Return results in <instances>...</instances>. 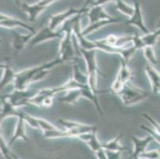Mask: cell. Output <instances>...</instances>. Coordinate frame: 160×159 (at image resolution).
I'll use <instances>...</instances> for the list:
<instances>
[{"instance_id": "1", "label": "cell", "mask_w": 160, "mask_h": 159, "mask_svg": "<svg viewBox=\"0 0 160 159\" xmlns=\"http://www.w3.org/2000/svg\"><path fill=\"white\" fill-rule=\"evenodd\" d=\"M74 16L65 21L61 29L65 32L63 37L61 39L59 46V58L63 62L74 61L76 58L75 43L72 38V23L74 21Z\"/></svg>"}, {"instance_id": "2", "label": "cell", "mask_w": 160, "mask_h": 159, "mask_svg": "<svg viewBox=\"0 0 160 159\" xmlns=\"http://www.w3.org/2000/svg\"><path fill=\"white\" fill-rule=\"evenodd\" d=\"M80 53L83 58L85 59V63H86L87 68V75L88 77V85L90 88L92 90L94 93L98 95L101 92V91H99L97 88V75H100L101 77H106L107 76L103 73L97 66V49H91V50H86V49H81L79 46Z\"/></svg>"}, {"instance_id": "3", "label": "cell", "mask_w": 160, "mask_h": 159, "mask_svg": "<svg viewBox=\"0 0 160 159\" xmlns=\"http://www.w3.org/2000/svg\"><path fill=\"white\" fill-rule=\"evenodd\" d=\"M63 63V61L60 59H55L53 61L48 62V63L42 64V65H38V66L33 67V68H29V69L24 70L22 72H19L18 74L15 76V86L16 88L18 90L26 89L27 86L32 83V80L34 77V76L42 70L48 69L49 70L50 68H53L54 66Z\"/></svg>"}, {"instance_id": "4", "label": "cell", "mask_w": 160, "mask_h": 159, "mask_svg": "<svg viewBox=\"0 0 160 159\" xmlns=\"http://www.w3.org/2000/svg\"><path fill=\"white\" fill-rule=\"evenodd\" d=\"M117 96H120L122 103L125 106H132L146 100L149 96V93L147 91L132 85V83L129 82L123 86Z\"/></svg>"}, {"instance_id": "5", "label": "cell", "mask_w": 160, "mask_h": 159, "mask_svg": "<svg viewBox=\"0 0 160 159\" xmlns=\"http://www.w3.org/2000/svg\"><path fill=\"white\" fill-rule=\"evenodd\" d=\"M132 79H133V72L131 68L128 66L127 62H125L121 58L120 69L109 91L113 94L117 95L121 91L123 86L128 83L131 82Z\"/></svg>"}, {"instance_id": "6", "label": "cell", "mask_w": 160, "mask_h": 159, "mask_svg": "<svg viewBox=\"0 0 160 159\" xmlns=\"http://www.w3.org/2000/svg\"><path fill=\"white\" fill-rule=\"evenodd\" d=\"M65 32L62 31V30H53L49 28V26L43 27L40 31L36 33L33 35V37L30 39V42L28 43L29 47H33V46H38V44L42 43V42H46V41L51 40V39H62L64 36Z\"/></svg>"}, {"instance_id": "7", "label": "cell", "mask_w": 160, "mask_h": 159, "mask_svg": "<svg viewBox=\"0 0 160 159\" xmlns=\"http://www.w3.org/2000/svg\"><path fill=\"white\" fill-rule=\"evenodd\" d=\"M132 1H133V6L135 7V11H134L133 14L129 17V19L126 21L125 24L129 25V26H136L144 34L150 33L148 27H147L144 23L140 2L139 0H132Z\"/></svg>"}, {"instance_id": "8", "label": "cell", "mask_w": 160, "mask_h": 159, "mask_svg": "<svg viewBox=\"0 0 160 159\" xmlns=\"http://www.w3.org/2000/svg\"><path fill=\"white\" fill-rule=\"evenodd\" d=\"M62 127H65V129L72 131L74 133L77 135V138L80 135L87 132H92V131H97V127L93 125H87L81 123V122H75V121H70L68 119H60L58 120Z\"/></svg>"}, {"instance_id": "9", "label": "cell", "mask_w": 160, "mask_h": 159, "mask_svg": "<svg viewBox=\"0 0 160 159\" xmlns=\"http://www.w3.org/2000/svg\"><path fill=\"white\" fill-rule=\"evenodd\" d=\"M153 140L154 139L151 135H149V136L143 138H139L135 135H132V141L133 142L134 149L133 152L130 156V158H139V156L147 151V147H148V144Z\"/></svg>"}, {"instance_id": "10", "label": "cell", "mask_w": 160, "mask_h": 159, "mask_svg": "<svg viewBox=\"0 0 160 159\" xmlns=\"http://www.w3.org/2000/svg\"><path fill=\"white\" fill-rule=\"evenodd\" d=\"M78 138L86 143L88 146V147L91 149L92 151H93L94 154L103 149L102 143H100L99 142L98 138H97V131L81 134L78 137Z\"/></svg>"}, {"instance_id": "11", "label": "cell", "mask_w": 160, "mask_h": 159, "mask_svg": "<svg viewBox=\"0 0 160 159\" xmlns=\"http://www.w3.org/2000/svg\"><path fill=\"white\" fill-rule=\"evenodd\" d=\"M86 14L88 17L89 23L97 22L101 21V20L112 19L113 17L106 12L104 6L100 5L92 6Z\"/></svg>"}, {"instance_id": "12", "label": "cell", "mask_w": 160, "mask_h": 159, "mask_svg": "<svg viewBox=\"0 0 160 159\" xmlns=\"http://www.w3.org/2000/svg\"><path fill=\"white\" fill-rule=\"evenodd\" d=\"M85 88V87H82V88H74V89L68 90L66 92V95L58 98V100L60 102L68 103V104H75L81 97H84V89Z\"/></svg>"}, {"instance_id": "13", "label": "cell", "mask_w": 160, "mask_h": 159, "mask_svg": "<svg viewBox=\"0 0 160 159\" xmlns=\"http://www.w3.org/2000/svg\"><path fill=\"white\" fill-rule=\"evenodd\" d=\"M122 21H123L122 18H115V17H112V19L101 20V21L97 22L89 23L88 26H86L84 30H81V34L83 36H86V35L89 34V33H92V32L96 31V30H100L103 26H105L108 24H112V23L120 22Z\"/></svg>"}, {"instance_id": "14", "label": "cell", "mask_w": 160, "mask_h": 159, "mask_svg": "<svg viewBox=\"0 0 160 159\" xmlns=\"http://www.w3.org/2000/svg\"><path fill=\"white\" fill-rule=\"evenodd\" d=\"M145 72L151 82L152 92L158 93L160 90V73L150 65L145 67Z\"/></svg>"}, {"instance_id": "15", "label": "cell", "mask_w": 160, "mask_h": 159, "mask_svg": "<svg viewBox=\"0 0 160 159\" xmlns=\"http://www.w3.org/2000/svg\"><path fill=\"white\" fill-rule=\"evenodd\" d=\"M43 136L45 138H76L77 135L72 131L66 130L62 131L60 129L53 130V131H43Z\"/></svg>"}, {"instance_id": "16", "label": "cell", "mask_w": 160, "mask_h": 159, "mask_svg": "<svg viewBox=\"0 0 160 159\" xmlns=\"http://www.w3.org/2000/svg\"><path fill=\"white\" fill-rule=\"evenodd\" d=\"M123 134L120 133L116 137H115L113 139L108 141V142L102 143V147L105 150V151H123L127 150V147H125L124 146L121 145L120 143V141L121 139Z\"/></svg>"}, {"instance_id": "17", "label": "cell", "mask_w": 160, "mask_h": 159, "mask_svg": "<svg viewBox=\"0 0 160 159\" xmlns=\"http://www.w3.org/2000/svg\"><path fill=\"white\" fill-rule=\"evenodd\" d=\"M36 33H30L28 35H22L18 33H15L14 34V48L18 50H22L26 47V46H28V43L30 42V39L33 37V36Z\"/></svg>"}, {"instance_id": "18", "label": "cell", "mask_w": 160, "mask_h": 159, "mask_svg": "<svg viewBox=\"0 0 160 159\" xmlns=\"http://www.w3.org/2000/svg\"><path fill=\"white\" fill-rule=\"evenodd\" d=\"M20 113H21V112H20ZM25 122H26V121L24 120V119L19 115V116H18V123H17V127H16L15 135L13 137L12 139L11 140L10 145L12 144V142H14V141H15L16 139H18V138H22V139H23L24 141H26V142L28 141L27 135H26V132H25Z\"/></svg>"}, {"instance_id": "19", "label": "cell", "mask_w": 160, "mask_h": 159, "mask_svg": "<svg viewBox=\"0 0 160 159\" xmlns=\"http://www.w3.org/2000/svg\"><path fill=\"white\" fill-rule=\"evenodd\" d=\"M72 78L76 82L82 85H88V77L87 73H84L78 64H74ZM89 86V85H88Z\"/></svg>"}, {"instance_id": "20", "label": "cell", "mask_w": 160, "mask_h": 159, "mask_svg": "<svg viewBox=\"0 0 160 159\" xmlns=\"http://www.w3.org/2000/svg\"><path fill=\"white\" fill-rule=\"evenodd\" d=\"M114 2L115 7L120 13L128 16V17H130L133 14L134 11H135L134 6L129 5L123 0H114Z\"/></svg>"}, {"instance_id": "21", "label": "cell", "mask_w": 160, "mask_h": 159, "mask_svg": "<svg viewBox=\"0 0 160 159\" xmlns=\"http://www.w3.org/2000/svg\"><path fill=\"white\" fill-rule=\"evenodd\" d=\"M160 36V29L158 28L154 32H150V33H146L143 36L141 37L142 42L144 43L145 46H155L158 41V37Z\"/></svg>"}, {"instance_id": "22", "label": "cell", "mask_w": 160, "mask_h": 159, "mask_svg": "<svg viewBox=\"0 0 160 159\" xmlns=\"http://www.w3.org/2000/svg\"><path fill=\"white\" fill-rule=\"evenodd\" d=\"M143 54H144L145 58L148 61L151 65H156L158 64V61L156 59V57L155 54V51H154L152 46H145L143 49Z\"/></svg>"}, {"instance_id": "23", "label": "cell", "mask_w": 160, "mask_h": 159, "mask_svg": "<svg viewBox=\"0 0 160 159\" xmlns=\"http://www.w3.org/2000/svg\"><path fill=\"white\" fill-rule=\"evenodd\" d=\"M38 122L39 127L40 130H42V131H53V130L58 129L57 127H55L54 125H53L50 122H49L48 120L45 119H42V118H37Z\"/></svg>"}, {"instance_id": "24", "label": "cell", "mask_w": 160, "mask_h": 159, "mask_svg": "<svg viewBox=\"0 0 160 159\" xmlns=\"http://www.w3.org/2000/svg\"><path fill=\"white\" fill-rule=\"evenodd\" d=\"M20 116L24 119V120L33 129H37L40 130V127H39L38 122L37 118L33 117V116H30L28 114H25V113H20Z\"/></svg>"}, {"instance_id": "25", "label": "cell", "mask_w": 160, "mask_h": 159, "mask_svg": "<svg viewBox=\"0 0 160 159\" xmlns=\"http://www.w3.org/2000/svg\"><path fill=\"white\" fill-rule=\"evenodd\" d=\"M139 158L145 159H159L160 158V151L158 150H152V151H145L139 156Z\"/></svg>"}, {"instance_id": "26", "label": "cell", "mask_w": 160, "mask_h": 159, "mask_svg": "<svg viewBox=\"0 0 160 159\" xmlns=\"http://www.w3.org/2000/svg\"><path fill=\"white\" fill-rule=\"evenodd\" d=\"M139 128L143 130V131H145L146 132H148L150 135L152 136V138H153V139L155 140V142H158V144H160V134H158L157 131L150 129L149 127H148L145 126V125H140V126H139Z\"/></svg>"}, {"instance_id": "27", "label": "cell", "mask_w": 160, "mask_h": 159, "mask_svg": "<svg viewBox=\"0 0 160 159\" xmlns=\"http://www.w3.org/2000/svg\"><path fill=\"white\" fill-rule=\"evenodd\" d=\"M132 45H133L135 47H136L137 49H143L145 47V45L142 42V38H141L140 36L137 34H134L132 35Z\"/></svg>"}, {"instance_id": "28", "label": "cell", "mask_w": 160, "mask_h": 159, "mask_svg": "<svg viewBox=\"0 0 160 159\" xmlns=\"http://www.w3.org/2000/svg\"><path fill=\"white\" fill-rule=\"evenodd\" d=\"M142 116L148 121V122L151 123L152 126L154 127V129H155V131H157L158 134H160V124L157 122L155 119H154V118H152L151 116H150L149 115H148L147 113H142Z\"/></svg>"}, {"instance_id": "29", "label": "cell", "mask_w": 160, "mask_h": 159, "mask_svg": "<svg viewBox=\"0 0 160 159\" xmlns=\"http://www.w3.org/2000/svg\"><path fill=\"white\" fill-rule=\"evenodd\" d=\"M106 154H107L108 159H119L121 157L122 152L120 151H105Z\"/></svg>"}, {"instance_id": "30", "label": "cell", "mask_w": 160, "mask_h": 159, "mask_svg": "<svg viewBox=\"0 0 160 159\" xmlns=\"http://www.w3.org/2000/svg\"><path fill=\"white\" fill-rule=\"evenodd\" d=\"M58 0H40L39 2H36L38 6H39L40 7H42V9L46 10L49 5H51L52 3L55 2Z\"/></svg>"}, {"instance_id": "31", "label": "cell", "mask_w": 160, "mask_h": 159, "mask_svg": "<svg viewBox=\"0 0 160 159\" xmlns=\"http://www.w3.org/2000/svg\"><path fill=\"white\" fill-rule=\"evenodd\" d=\"M112 1H114V0H94L92 6H97V5L104 6L105 5V4L108 3V2H112Z\"/></svg>"}, {"instance_id": "32", "label": "cell", "mask_w": 160, "mask_h": 159, "mask_svg": "<svg viewBox=\"0 0 160 159\" xmlns=\"http://www.w3.org/2000/svg\"><path fill=\"white\" fill-rule=\"evenodd\" d=\"M158 27L160 29V19H158Z\"/></svg>"}]
</instances>
